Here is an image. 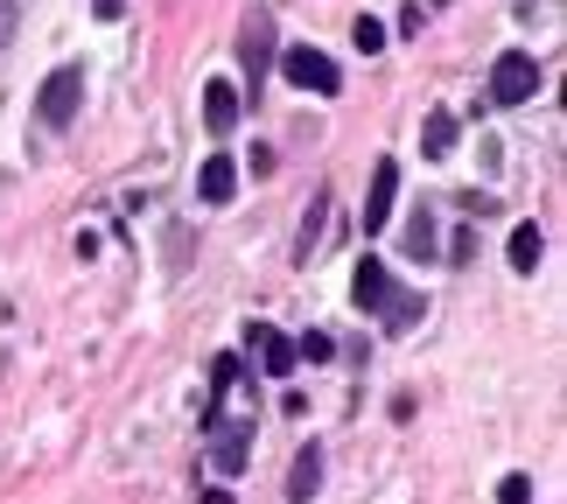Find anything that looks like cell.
<instances>
[{
  "mask_svg": "<svg viewBox=\"0 0 567 504\" xmlns=\"http://www.w3.org/2000/svg\"><path fill=\"white\" fill-rule=\"evenodd\" d=\"M35 113H42V126H50V134H63V126H71V120L84 113V71H78V63H63V71L42 78Z\"/></svg>",
  "mask_w": 567,
  "mask_h": 504,
  "instance_id": "6da1fadb",
  "label": "cell"
},
{
  "mask_svg": "<svg viewBox=\"0 0 567 504\" xmlns=\"http://www.w3.org/2000/svg\"><path fill=\"white\" fill-rule=\"evenodd\" d=\"M238 63H246V84H252V99H259V84H267L274 71V14L252 0V14H246V29H238Z\"/></svg>",
  "mask_w": 567,
  "mask_h": 504,
  "instance_id": "7a4b0ae2",
  "label": "cell"
},
{
  "mask_svg": "<svg viewBox=\"0 0 567 504\" xmlns=\"http://www.w3.org/2000/svg\"><path fill=\"white\" fill-rule=\"evenodd\" d=\"M280 71H288V78L301 84V92H316V99H337V92H343V71H337V63L316 50V42H295V50L280 56Z\"/></svg>",
  "mask_w": 567,
  "mask_h": 504,
  "instance_id": "3957f363",
  "label": "cell"
},
{
  "mask_svg": "<svg viewBox=\"0 0 567 504\" xmlns=\"http://www.w3.org/2000/svg\"><path fill=\"white\" fill-rule=\"evenodd\" d=\"M210 428V470L217 476H238L252 463V421H204Z\"/></svg>",
  "mask_w": 567,
  "mask_h": 504,
  "instance_id": "277c9868",
  "label": "cell"
},
{
  "mask_svg": "<svg viewBox=\"0 0 567 504\" xmlns=\"http://www.w3.org/2000/svg\"><path fill=\"white\" fill-rule=\"evenodd\" d=\"M533 92H539V63H533V56H518V50H512V56H497V71H491V99H497V105H526Z\"/></svg>",
  "mask_w": 567,
  "mask_h": 504,
  "instance_id": "5b68a950",
  "label": "cell"
},
{
  "mask_svg": "<svg viewBox=\"0 0 567 504\" xmlns=\"http://www.w3.org/2000/svg\"><path fill=\"white\" fill-rule=\"evenodd\" d=\"M246 337H252V350H259V364H267V379H288V371H295V358H301L295 337H280L274 322H252Z\"/></svg>",
  "mask_w": 567,
  "mask_h": 504,
  "instance_id": "8992f818",
  "label": "cell"
},
{
  "mask_svg": "<svg viewBox=\"0 0 567 504\" xmlns=\"http://www.w3.org/2000/svg\"><path fill=\"white\" fill-rule=\"evenodd\" d=\"M392 196H400V162H379L372 168V196H364V232L392 225Z\"/></svg>",
  "mask_w": 567,
  "mask_h": 504,
  "instance_id": "52a82bcc",
  "label": "cell"
},
{
  "mask_svg": "<svg viewBox=\"0 0 567 504\" xmlns=\"http://www.w3.org/2000/svg\"><path fill=\"white\" fill-rule=\"evenodd\" d=\"M322 225H330V189H316L309 210H301V238H295V259H301V267L322 253Z\"/></svg>",
  "mask_w": 567,
  "mask_h": 504,
  "instance_id": "ba28073f",
  "label": "cell"
},
{
  "mask_svg": "<svg viewBox=\"0 0 567 504\" xmlns=\"http://www.w3.org/2000/svg\"><path fill=\"white\" fill-rule=\"evenodd\" d=\"M204 126H210V134H231V126H238V92L225 78L204 84Z\"/></svg>",
  "mask_w": 567,
  "mask_h": 504,
  "instance_id": "9c48e42d",
  "label": "cell"
},
{
  "mask_svg": "<svg viewBox=\"0 0 567 504\" xmlns=\"http://www.w3.org/2000/svg\"><path fill=\"white\" fill-rule=\"evenodd\" d=\"M196 189H204V204H231V196H238V162L210 155V162H204V175H196Z\"/></svg>",
  "mask_w": 567,
  "mask_h": 504,
  "instance_id": "30bf717a",
  "label": "cell"
},
{
  "mask_svg": "<svg viewBox=\"0 0 567 504\" xmlns=\"http://www.w3.org/2000/svg\"><path fill=\"white\" fill-rule=\"evenodd\" d=\"M351 301H358V309H385V301H392V274L379 267V259H364V267H358Z\"/></svg>",
  "mask_w": 567,
  "mask_h": 504,
  "instance_id": "8fae6325",
  "label": "cell"
},
{
  "mask_svg": "<svg viewBox=\"0 0 567 504\" xmlns=\"http://www.w3.org/2000/svg\"><path fill=\"white\" fill-rule=\"evenodd\" d=\"M316 484H322V455H316V449H301V455H295V470H288V497H295V504H309Z\"/></svg>",
  "mask_w": 567,
  "mask_h": 504,
  "instance_id": "7c38bea8",
  "label": "cell"
},
{
  "mask_svg": "<svg viewBox=\"0 0 567 504\" xmlns=\"http://www.w3.org/2000/svg\"><path fill=\"white\" fill-rule=\"evenodd\" d=\"M539 253H547L539 225H518V232H512V267H518V274H533V267H539Z\"/></svg>",
  "mask_w": 567,
  "mask_h": 504,
  "instance_id": "4fadbf2b",
  "label": "cell"
},
{
  "mask_svg": "<svg viewBox=\"0 0 567 504\" xmlns=\"http://www.w3.org/2000/svg\"><path fill=\"white\" fill-rule=\"evenodd\" d=\"M421 147H427L434 162H442L449 147H455V113H427V126H421Z\"/></svg>",
  "mask_w": 567,
  "mask_h": 504,
  "instance_id": "5bb4252c",
  "label": "cell"
},
{
  "mask_svg": "<svg viewBox=\"0 0 567 504\" xmlns=\"http://www.w3.org/2000/svg\"><path fill=\"white\" fill-rule=\"evenodd\" d=\"M351 42H358L364 56H379V50H385V21H372V14H358V21H351Z\"/></svg>",
  "mask_w": 567,
  "mask_h": 504,
  "instance_id": "9a60e30c",
  "label": "cell"
},
{
  "mask_svg": "<svg viewBox=\"0 0 567 504\" xmlns=\"http://www.w3.org/2000/svg\"><path fill=\"white\" fill-rule=\"evenodd\" d=\"M413 316H421V301H413V295H400V288H392V301H385V322H392V330H406V322Z\"/></svg>",
  "mask_w": 567,
  "mask_h": 504,
  "instance_id": "2e32d148",
  "label": "cell"
},
{
  "mask_svg": "<svg viewBox=\"0 0 567 504\" xmlns=\"http://www.w3.org/2000/svg\"><path fill=\"white\" fill-rule=\"evenodd\" d=\"M406 253H413V259L434 253V225H427V217H413V225H406Z\"/></svg>",
  "mask_w": 567,
  "mask_h": 504,
  "instance_id": "e0dca14e",
  "label": "cell"
},
{
  "mask_svg": "<svg viewBox=\"0 0 567 504\" xmlns=\"http://www.w3.org/2000/svg\"><path fill=\"white\" fill-rule=\"evenodd\" d=\"M497 504H533V484L526 476H505V484H497Z\"/></svg>",
  "mask_w": 567,
  "mask_h": 504,
  "instance_id": "ac0fdd59",
  "label": "cell"
},
{
  "mask_svg": "<svg viewBox=\"0 0 567 504\" xmlns=\"http://www.w3.org/2000/svg\"><path fill=\"white\" fill-rule=\"evenodd\" d=\"M295 350H309V358H316V364H322V358H330V350H337V343H330V337H322V330H309V337H301V343H295Z\"/></svg>",
  "mask_w": 567,
  "mask_h": 504,
  "instance_id": "d6986e66",
  "label": "cell"
},
{
  "mask_svg": "<svg viewBox=\"0 0 567 504\" xmlns=\"http://www.w3.org/2000/svg\"><path fill=\"white\" fill-rule=\"evenodd\" d=\"M231 379H238V358H217V364H210V385H217V392H225Z\"/></svg>",
  "mask_w": 567,
  "mask_h": 504,
  "instance_id": "ffe728a7",
  "label": "cell"
},
{
  "mask_svg": "<svg viewBox=\"0 0 567 504\" xmlns=\"http://www.w3.org/2000/svg\"><path fill=\"white\" fill-rule=\"evenodd\" d=\"M92 14H99V21H120V14H126V0H92Z\"/></svg>",
  "mask_w": 567,
  "mask_h": 504,
  "instance_id": "44dd1931",
  "label": "cell"
},
{
  "mask_svg": "<svg viewBox=\"0 0 567 504\" xmlns=\"http://www.w3.org/2000/svg\"><path fill=\"white\" fill-rule=\"evenodd\" d=\"M0 42H14V0H0Z\"/></svg>",
  "mask_w": 567,
  "mask_h": 504,
  "instance_id": "7402d4cb",
  "label": "cell"
},
{
  "mask_svg": "<svg viewBox=\"0 0 567 504\" xmlns=\"http://www.w3.org/2000/svg\"><path fill=\"white\" fill-rule=\"evenodd\" d=\"M196 504H231V491H204V497H196Z\"/></svg>",
  "mask_w": 567,
  "mask_h": 504,
  "instance_id": "603a6c76",
  "label": "cell"
}]
</instances>
